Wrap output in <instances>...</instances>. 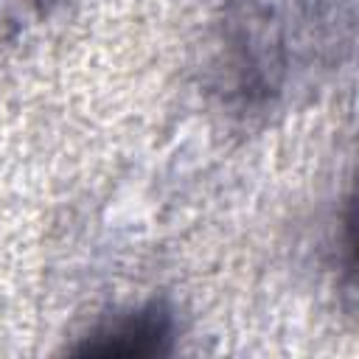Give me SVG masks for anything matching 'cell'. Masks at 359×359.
<instances>
[{"label":"cell","mask_w":359,"mask_h":359,"mask_svg":"<svg viewBox=\"0 0 359 359\" xmlns=\"http://www.w3.org/2000/svg\"><path fill=\"white\" fill-rule=\"evenodd\" d=\"M353 34L356 0H224L216 93L247 121L286 112L351 59Z\"/></svg>","instance_id":"cell-1"},{"label":"cell","mask_w":359,"mask_h":359,"mask_svg":"<svg viewBox=\"0 0 359 359\" xmlns=\"http://www.w3.org/2000/svg\"><path fill=\"white\" fill-rule=\"evenodd\" d=\"M180 323L165 300H146L135 309L112 314L109 320L90 328L79 345L70 348L76 356H165L174 348Z\"/></svg>","instance_id":"cell-2"},{"label":"cell","mask_w":359,"mask_h":359,"mask_svg":"<svg viewBox=\"0 0 359 359\" xmlns=\"http://www.w3.org/2000/svg\"><path fill=\"white\" fill-rule=\"evenodd\" d=\"M65 0H0V22L22 28L28 22L48 20Z\"/></svg>","instance_id":"cell-3"}]
</instances>
